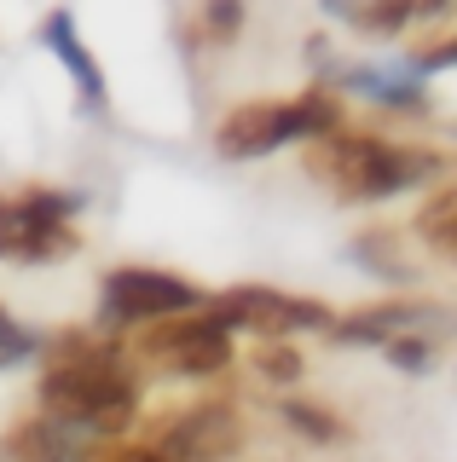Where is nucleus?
Returning a JSON list of instances; mask_svg holds the SVG:
<instances>
[{
  "label": "nucleus",
  "mask_w": 457,
  "mask_h": 462,
  "mask_svg": "<svg viewBox=\"0 0 457 462\" xmlns=\"http://www.w3.org/2000/svg\"><path fill=\"white\" fill-rule=\"evenodd\" d=\"M41 411L64 428H93V433H122L139 411V387L134 375L117 365L110 346L88 341H59L52 365L41 375Z\"/></svg>",
  "instance_id": "1"
},
{
  "label": "nucleus",
  "mask_w": 457,
  "mask_h": 462,
  "mask_svg": "<svg viewBox=\"0 0 457 462\" xmlns=\"http://www.w3.org/2000/svg\"><path fill=\"white\" fill-rule=\"evenodd\" d=\"M312 168H319L341 197L365 202V197H394V191H406V185L428 180V173L440 168V156L399 151V144H382V139H331L312 156Z\"/></svg>",
  "instance_id": "2"
},
{
  "label": "nucleus",
  "mask_w": 457,
  "mask_h": 462,
  "mask_svg": "<svg viewBox=\"0 0 457 462\" xmlns=\"http://www.w3.org/2000/svg\"><path fill=\"white\" fill-rule=\"evenodd\" d=\"M145 353L174 375H214L232 365V324L220 318V307H209V312L191 307V312H180V324L163 318L145 336Z\"/></svg>",
  "instance_id": "3"
},
{
  "label": "nucleus",
  "mask_w": 457,
  "mask_h": 462,
  "mask_svg": "<svg viewBox=\"0 0 457 462\" xmlns=\"http://www.w3.org/2000/svg\"><path fill=\"white\" fill-rule=\"evenodd\" d=\"M203 307V295H197L185 278H168V272H151V266H122L105 278V312L117 318V324H145V318H180Z\"/></svg>",
  "instance_id": "4"
},
{
  "label": "nucleus",
  "mask_w": 457,
  "mask_h": 462,
  "mask_svg": "<svg viewBox=\"0 0 457 462\" xmlns=\"http://www.w3.org/2000/svg\"><path fill=\"white\" fill-rule=\"evenodd\" d=\"M220 318L232 329H261L266 341L273 336H290V329H331L336 318L331 307H319V300H295V295H278V289H232V295L220 300Z\"/></svg>",
  "instance_id": "5"
},
{
  "label": "nucleus",
  "mask_w": 457,
  "mask_h": 462,
  "mask_svg": "<svg viewBox=\"0 0 457 462\" xmlns=\"http://www.w3.org/2000/svg\"><path fill=\"white\" fill-rule=\"evenodd\" d=\"M238 445H244V422H238L232 404H197L180 422H168L156 457L163 462H220V457H232Z\"/></svg>",
  "instance_id": "6"
},
{
  "label": "nucleus",
  "mask_w": 457,
  "mask_h": 462,
  "mask_svg": "<svg viewBox=\"0 0 457 462\" xmlns=\"http://www.w3.org/2000/svg\"><path fill=\"white\" fill-rule=\"evenodd\" d=\"M214 144H220L226 156H238V162H244V156H266V151H278V144H290V110L284 105H244L220 122Z\"/></svg>",
  "instance_id": "7"
},
{
  "label": "nucleus",
  "mask_w": 457,
  "mask_h": 462,
  "mask_svg": "<svg viewBox=\"0 0 457 462\" xmlns=\"http://www.w3.org/2000/svg\"><path fill=\"white\" fill-rule=\"evenodd\" d=\"M434 307L423 300H388V307H370V312H353L336 324V341H394V336H417V324H428Z\"/></svg>",
  "instance_id": "8"
},
{
  "label": "nucleus",
  "mask_w": 457,
  "mask_h": 462,
  "mask_svg": "<svg viewBox=\"0 0 457 462\" xmlns=\"http://www.w3.org/2000/svg\"><path fill=\"white\" fill-rule=\"evenodd\" d=\"M6 457L12 462H81V445H76V428L64 422H23L18 433L6 439Z\"/></svg>",
  "instance_id": "9"
},
{
  "label": "nucleus",
  "mask_w": 457,
  "mask_h": 462,
  "mask_svg": "<svg viewBox=\"0 0 457 462\" xmlns=\"http://www.w3.org/2000/svg\"><path fill=\"white\" fill-rule=\"evenodd\" d=\"M41 35H47V47H52V52H59L64 64H70V76L81 81V93H88V98H105V81H98V64H93V52H81V41H76V29H70V18H64V12H52Z\"/></svg>",
  "instance_id": "10"
},
{
  "label": "nucleus",
  "mask_w": 457,
  "mask_h": 462,
  "mask_svg": "<svg viewBox=\"0 0 457 462\" xmlns=\"http://www.w3.org/2000/svg\"><path fill=\"white\" fill-rule=\"evenodd\" d=\"M284 422L302 433V439H312V445H341V439H348L341 416L324 411V404H307V399H284Z\"/></svg>",
  "instance_id": "11"
},
{
  "label": "nucleus",
  "mask_w": 457,
  "mask_h": 462,
  "mask_svg": "<svg viewBox=\"0 0 457 462\" xmlns=\"http://www.w3.org/2000/svg\"><path fill=\"white\" fill-rule=\"evenodd\" d=\"M457 197L452 191H440L434 202L423 208V237L434 243V254H457Z\"/></svg>",
  "instance_id": "12"
},
{
  "label": "nucleus",
  "mask_w": 457,
  "mask_h": 462,
  "mask_svg": "<svg viewBox=\"0 0 457 462\" xmlns=\"http://www.w3.org/2000/svg\"><path fill=\"white\" fill-rule=\"evenodd\" d=\"M255 370H261L266 382L290 387V382H302V353H295V346H284V341H266L261 353H255Z\"/></svg>",
  "instance_id": "13"
},
{
  "label": "nucleus",
  "mask_w": 457,
  "mask_h": 462,
  "mask_svg": "<svg viewBox=\"0 0 457 462\" xmlns=\"http://www.w3.org/2000/svg\"><path fill=\"white\" fill-rule=\"evenodd\" d=\"M35 346H41V341L30 336V329H18L6 312H0V370H6V365H23V358H30Z\"/></svg>",
  "instance_id": "14"
},
{
  "label": "nucleus",
  "mask_w": 457,
  "mask_h": 462,
  "mask_svg": "<svg viewBox=\"0 0 457 462\" xmlns=\"http://www.w3.org/2000/svg\"><path fill=\"white\" fill-rule=\"evenodd\" d=\"M382 346H388V365H399V370H428V353H434L423 336H394Z\"/></svg>",
  "instance_id": "15"
},
{
  "label": "nucleus",
  "mask_w": 457,
  "mask_h": 462,
  "mask_svg": "<svg viewBox=\"0 0 457 462\" xmlns=\"http://www.w3.org/2000/svg\"><path fill=\"white\" fill-rule=\"evenodd\" d=\"M244 23V0H209V29L214 35H232Z\"/></svg>",
  "instance_id": "16"
}]
</instances>
